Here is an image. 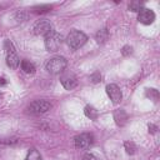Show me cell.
Returning <instances> with one entry per match:
<instances>
[{
  "instance_id": "18",
  "label": "cell",
  "mask_w": 160,
  "mask_h": 160,
  "mask_svg": "<svg viewBox=\"0 0 160 160\" xmlns=\"http://www.w3.org/2000/svg\"><path fill=\"white\" fill-rule=\"evenodd\" d=\"M125 149H126V151H128L129 154H134L135 150H136V146L134 145V142H131V141H126V142H125Z\"/></svg>"
},
{
  "instance_id": "12",
  "label": "cell",
  "mask_w": 160,
  "mask_h": 160,
  "mask_svg": "<svg viewBox=\"0 0 160 160\" xmlns=\"http://www.w3.org/2000/svg\"><path fill=\"white\" fill-rule=\"evenodd\" d=\"M114 116H115V120H116L118 125H124L125 121L128 120V115L124 112V110H118Z\"/></svg>"
},
{
  "instance_id": "1",
  "label": "cell",
  "mask_w": 160,
  "mask_h": 160,
  "mask_svg": "<svg viewBox=\"0 0 160 160\" xmlns=\"http://www.w3.org/2000/svg\"><path fill=\"white\" fill-rule=\"evenodd\" d=\"M66 65H68V61L65 58L62 56H54L51 59H49L45 64V69L48 70V72L52 74V75H56V74H60L65 69H66Z\"/></svg>"
},
{
  "instance_id": "19",
  "label": "cell",
  "mask_w": 160,
  "mask_h": 160,
  "mask_svg": "<svg viewBox=\"0 0 160 160\" xmlns=\"http://www.w3.org/2000/svg\"><path fill=\"white\" fill-rule=\"evenodd\" d=\"M34 9H35L36 12H48V11L51 10V6H49V5H41V6H36Z\"/></svg>"
},
{
  "instance_id": "14",
  "label": "cell",
  "mask_w": 160,
  "mask_h": 160,
  "mask_svg": "<svg viewBox=\"0 0 160 160\" xmlns=\"http://www.w3.org/2000/svg\"><path fill=\"white\" fill-rule=\"evenodd\" d=\"M85 115L89 118V119H91V120H95L96 118H98V111L92 108V106H90V105H88V106H85Z\"/></svg>"
},
{
  "instance_id": "8",
  "label": "cell",
  "mask_w": 160,
  "mask_h": 160,
  "mask_svg": "<svg viewBox=\"0 0 160 160\" xmlns=\"http://www.w3.org/2000/svg\"><path fill=\"white\" fill-rule=\"evenodd\" d=\"M138 20H139V22H141L144 25H150L155 20V12L151 9L142 8L138 14Z\"/></svg>"
},
{
  "instance_id": "10",
  "label": "cell",
  "mask_w": 160,
  "mask_h": 160,
  "mask_svg": "<svg viewBox=\"0 0 160 160\" xmlns=\"http://www.w3.org/2000/svg\"><path fill=\"white\" fill-rule=\"evenodd\" d=\"M60 82L62 84V86L66 89V90H72L74 88H76L78 85V79L74 74L71 72H64L61 76H60Z\"/></svg>"
},
{
  "instance_id": "6",
  "label": "cell",
  "mask_w": 160,
  "mask_h": 160,
  "mask_svg": "<svg viewBox=\"0 0 160 160\" xmlns=\"http://www.w3.org/2000/svg\"><path fill=\"white\" fill-rule=\"evenodd\" d=\"M50 108H51V104L49 101H46V100H35V101L30 102V105L28 106V110L31 114L40 115V114H44L48 110H50Z\"/></svg>"
},
{
  "instance_id": "2",
  "label": "cell",
  "mask_w": 160,
  "mask_h": 160,
  "mask_svg": "<svg viewBox=\"0 0 160 160\" xmlns=\"http://www.w3.org/2000/svg\"><path fill=\"white\" fill-rule=\"evenodd\" d=\"M86 41H88V36L82 31H80V30H71L69 32V35L66 36L68 45L71 49H74V50L81 48Z\"/></svg>"
},
{
  "instance_id": "15",
  "label": "cell",
  "mask_w": 160,
  "mask_h": 160,
  "mask_svg": "<svg viewBox=\"0 0 160 160\" xmlns=\"http://www.w3.org/2000/svg\"><path fill=\"white\" fill-rule=\"evenodd\" d=\"M25 160H42V158H41L40 152H39L36 149H31V150L28 152Z\"/></svg>"
},
{
  "instance_id": "13",
  "label": "cell",
  "mask_w": 160,
  "mask_h": 160,
  "mask_svg": "<svg viewBox=\"0 0 160 160\" xmlns=\"http://www.w3.org/2000/svg\"><path fill=\"white\" fill-rule=\"evenodd\" d=\"M95 38H96V41L98 42H105L108 40V38H109V32H108L106 29H101V30H99L96 32V36Z\"/></svg>"
},
{
  "instance_id": "21",
  "label": "cell",
  "mask_w": 160,
  "mask_h": 160,
  "mask_svg": "<svg viewBox=\"0 0 160 160\" xmlns=\"http://www.w3.org/2000/svg\"><path fill=\"white\" fill-rule=\"evenodd\" d=\"M131 50H132V48H131V46H124V48H122V50H121V52H122L124 55H128L129 52L131 54Z\"/></svg>"
},
{
  "instance_id": "20",
  "label": "cell",
  "mask_w": 160,
  "mask_h": 160,
  "mask_svg": "<svg viewBox=\"0 0 160 160\" xmlns=\"http://www.w3.org/2000/svg\"><path fill=\"white\" fill-rule=\"evenodd\" d=\"M82 160H99L94 154H91V152H88V154H85L84 155V158H82Z\"/></svg>"
},
{
  "instance_id": "7",
  "label": "cell",
  "mask_w": 160,
  "mask_h": 160,
  "mask_svg": "<svg viewBox=\"0 0 160 160\" xmlns=\"http://www.w3.org/2000/svg\"><path fill=\"white\" fill-rule=\"evenodd\" d=\"M34 34L38 36H44L46 38L51 31H52V26L48 20H39L35 25H34Z\"/></svg>"
},
{
  "instance_id": "16",
  "label": "cell",
  "mask_w": 160,
  "mask_h": 160,
  "mask_svg": "<svg viewBox=\"0 0 160 160\" xmlns=\"http://www.w3.org/2000/svg\"><path fill=\"white\" fill-rule=\"evenodd\" d=\"M146 96L150 98L152 101H158V99H159V92H158L156 89H148V90H146Z\"/></svg>"
},
{
  "instance_id": "5",
  "label": "cell",
  "mask_w": 160,
  "mask_h": 160,
  "mask_svg": "<svg viewBox=\"0 0 160 160\" xmlns=\"http://www.w3.org/2000/svg\"><path fill=\"white\" fill-rule=\"evenodd\" d=\"M74 141H75V148L76 149L86 150L94 144V136L89 132H82V134L75 136Z\"/></svg>"
},
{
  "instance_id": "22",
  "label": "cell",
  "mask_w": 160,
  "mask_h": 160,
  "mask_svg": "<svg viewBox=\"0 0 160 160\" xmlns=\"http://www.w3.org/2000/svg\"><path fill=\"white\" fill-rule=\"evenodd\" d=\"M4 80H5V79H2V78H1V79H0V84H5V81H4Z\"/></svg>"
},
{
  "instance_id": "4",
  "label": "cell",
  "mask_w": 160,
  "mask_h": 160,
  "mask_svg": "<svg viewBox=\"0 0 160 160\" xmlns=\"http://www.w3.org/2000/svg\"><path fill=\"white\" fill-rule=\"evenodd\" d=\"M62 44V36L56 32V31H51L46 38H45V48L48 51H56L59 50V48Z\"/></svg>"
},
{
  "instance_id": "9",
  "label": "cell",
  "mask_w": 160,
  "mask_h": 160,
  "mask_svg": "<svg viewBox=\"0 0 160 160\" xmlns=\"http://www.w3.org/2000/svg\"><path fill=\"white\" fill-rule=\"evenodd\" d=\"M106 94L110 98V100L114 102V104H118L121 101V98H122V94H121V90L120 88L116 85V84H109L106 85Z\"/></svg>"
},
{
  "instance_id": "3",
  "label": "cell",
  "mask_w": 160,
  "mask_h": 160,
  "mask_svg": "<svg viewBox=\"0 0 160 160\" xmlns=\"http://www.w3.org/2000/svg\"><path fill=\"white\" fill-rule=\"evenodd\" d=\"M4 46H5V50H6V64H8V66L11 68V69H16L20 64V60H19V56L15 51L14 45L9 40H6Z\"/></svg>"
},
{
  "instance_id": "11",
  "label": "cell",
  "mask_w": 160,
  "mask_h": 160,
  "mask_svg": "<svg viewBox=\"0 0 160 160\" xmlns=\"http://www.w3.org/2000/svg\"><path fill=\"white\" fill-rule=\"evenodd\" d=\"M20 65H21V69L24 72H26V74H34L35 72V65L32 62H30L29 60H21Z\"/></svg>"
},
{
  "instance_id": "17",
  "label": "cell",
  "mask_w": 160,
  "mask_h": 160,
  "mask_svg": "<svg viewBox=\"0 0 160 160\" xmlns=\"http://www.w3.org/2000/svg\"><path fill=\"white\" fill-rule=\"evenodd\" d=\"M129 9L131 10V11H140L141 9H142V2L141 1H131L130 4H129Z\"/></svg>"
}]
</instances>
